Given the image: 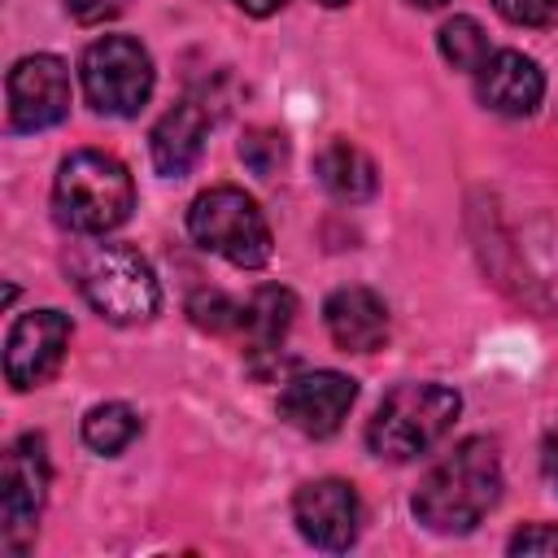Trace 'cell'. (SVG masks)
<instances>
[{"label":"cell","mask_w":558,"mask_h":558,"mask_svg":"<svg viewBox=\"0 0 558 558\" xmlns=\"http://www.w3.org/2000/svg\"><path fill=\"white\" fill-rule=\"evenodd\" d=\"M501 497V458L488 436H466L453 445L418 484L414 514L427 532L462 536L471 532Z\"/></svg>","instance_id":"cell-1"},{"label":"cell","mask_w":558,"mask_h":558,"mask_svg":"<svg viewBox=\"0 0 558 558\" xmlns=\"http://www.w3.org/2000/svg\"><path fill=\"white\" fill-rule=\"evenodd\" d=\"M135 209V183L126 166L100 148H78L61 161L52 183V214L74 235H105Z\"/></svg>","instance_id":"cell-2"},{"label":"cell","mask_w":558,"mask_h":558,"mask_svg":"<svg viewBox=\"0 0 558 558\" xmlns=\"http://www.w3.org/2000/svg\"><path fill=\"white\" fill-rule=\"evenodd\" d=\"M458 410L462 397L445 384H397L366 423V445L384 462H410L453 427Z\"/></svg>","instance_id":"cell-3"},{"label":"cell","mask_w":558,"mask_h":558,"mask_svg":"<svg viewBox=\"0 0 558 558\" xmlns=\"http://www.w3.org/2000/svg\"><path fill=\"white\" fill-rule=\"evenodd\" d=\"M187 231L205 253H218L240 270H257L270 262V222L257 201L231 183H218L192 201Z\"/></svg>","instance_id":"cell-4"},{"label":"cell","mask_w":558,"mask_h":558,"mask_svg":"<svg viewBox=\"0 0 558 558\" xmlns=\"http://www.w3.org/2000/svg\"><path fill=\"white\" fill-rule=\"evenodd\" d=\"M78 288L100 318L122 323V327L148 323L161 305L157 275H153L148 257L131 244H96L78 262Z\"/></svg>","instance_id":"cell-5"},{"label":"cell","mask_w":558,"mask_h":558,"mask_svg":"<svg viewBox=\"0 0 558 558\" xmlns=\"http://www.w3.org/2000/svg\"><path fill=\"white\" fill-rule=\"evenodd\" d=\"M83 96L105 118H135L153 96V57L131 35H100L78 61Z\"/></svg>","instance_id":"cell-6"},{"label":"cell","mask_w":558,"mask_h":558,"mask_svg":"<svg viewBox=\"0 0 558 558\" xmlns=\"http://www.w3.org/2000/svg\"><path fill=\"white\" fill-rule=\"evenodd\" d=\"M44 501H48V445H44V436L26 432L4 449V466H0V532H4V549H22L26 545Z\"/></svg>","instance_id":"cell-7"},{"label":"cell","mask_w":558,"mask_h":558,"mask_svg":"<svg viewBox=\"0 0 558 558\" xmlns=\"http://www.w3.org/2000/svg\"><path fill=\"white\" fill-rule=\"evenodd\" d=\"M4 96L13 131H48L70 113V70L52 52L22 57L4 78Z\"/></svg>","instance_id":"cell-8"},{"label":"cell","mask_w":558,"mask_h":558,"mask_svg":"<svg viewBox=\"0 0 558 558\" xmlns=\"http://www.w3.org/2000/svg\"><path fill=\"white\" fill-rule=\"evenodd\" d=\"M70 349V318L61 310H31L9 327L4 340V379L17 392L48 384Z\"/></svg>","instance_id":"cell-9"},{"label":"cell","mask_w":558,"mask_h":558,"mask_svg":"<svg viewBox=\"0 0 558 558\" xmlns=\"http://www.w3.org/2000/svg\"><path fill=\"white\" fill-rule=\"evenodd\" d=\"M292 523L296 532L318 549H349L362 532V501L349 480H310L292 497Z\"/></svg>","instance_id":"cell-10"},{"label":"cell","mask_w":558,"mask_h":558,"mask_svg":"<svg viewBox=\"0 0 558 558\" xmlns=\"http://www.w3.org/2000/svg\"><path fill=\"white\" fill-rule=\"evenodd\" d=\"M357 401V384L340 371H305L292 375L279 392V418L305 436H331L349 405Z\"/></svg>","instance_id":"cell-11"},{"label":"cell","mask_w":558,"mask_h":558,"mask_svg":"<svg viewBox=\"0 0 558 558\" xmlns=\"http://www.w3.org/2000/svg\"><path fill=\"white\" fill-rule=\"evenodd\" d=\"M475 96L484 109H493L501 118H527L545 96V74L532 57L501 48L475 70Z\"/></svg>","instance_id":"cell-12"},{"label":"cell","mask_w":558,"mask_h":558,"mask_svg":"<svg viewBox=\"0 0 558 558\" xmlns=\"http://www.w3.org/2000/svg\"><path fill=\"white\" fill-rule=\"evenodd\" d=\"M323 323L344 353H375L388 340V305L379 292H371L362 283L336 288L323 305Z\"/></svg>","instance_id":"cell-13"},{"label":"cell","mask_w":558,"mask_h":558,"mask_svg":"<svg viewBox=\"0 0 558 558\" xmlns=\"http://www.w3.org/2000/svg\"><path fill=\"white\" fill-rule=\"evenodd\" d=\"M205 135H209V113L196 105V100H179L174 109H166L148 135V153H153V166L170 179L187 174L205 148Z\"/></svg>","instance_id":"cell-14"},{"label":"cell","mask_w":558,"mask_h":558,"mask_svg":"<svg viewBox=\"0 0 558 558\" xmlns=\"http://www.w3.org/2000/svg\"><path fill=\"white\" fill-rule=\"evenodd\" d=\"M314 174H318V183L336 196V201H349V205H357V201H371L375 196V161L357 148V144H349V140H331L323 153H318V161H314Z\"/></svg>","instance_id":"cell-15"},{"label":"cell","mask_w":558,"mask_h":558,"mask_svg":"<svg viewBox=\"0 0 558 558\" xmlns=\"http://www.w3.org/2000/svg\"><path fill=\"white\" fill-rule=\"evenodd\" d=\"M292 314H296V296L288 288H279V283L257 288L240 314V336H244L248 353H275L292 327Z\"/></svg>","instance_id":"cell-16"},{"label":"cell","mask_w":558,"mask_h":558,"mask_svg":"<svg viewBox=\"0 0 558 558\" xmlns=\"http://www.w3.org/2000/svg\"><path fill=\"white\" fill-rule=\"evenodd\" d=\"M135 436H140V414H135L126 401L92 405L87 418H83V440H87L96 453H122Z\"/></svg>","instance_id":"cell-17"},{"label":"cell","mask_w":558,"mask_h":558,"mask_svg":"<svg viewBox=\"0 0 558 558\" xmlns=\"http://www.w3.org/2000/svg\"><path fill=\"white\" fill-rule=\"evenodd\" d=\"M440 57L453 65V70H480L493 52H488V35L475 17H449L440 26Z\"/></svg>","instance_id":"cell-18"},{"label":"cell","mask_w":558,"mask_h":558,"mask_svg":"<svg viewBox=\"0 0 558 558\" xmlns=\"http://www.w3.org/2000/svg\"><path fill=\"white\" fill-rule=\"evenodd\" d=\"M187 314H192L196 327L222 336V331H240V314H244V305L231 301V296L218 292V288H201V292L187 301Z\"/></svg>","instance_id":"cell-19"},{"label":"cell","mask_w":558,"mask_h":558,"mask_svg":"<svg viewBox=\"0 0 558 558\" xmlns=\"http://www.w3.org/2000/svg\"><path fill=\"white\" fill-rule=\"evenodd\" d=\"M240 157H244V166H248L253 174L270 179V174L288 161V144H283V135H279V131L257 126V131H248V135L240 140Z\"/></svg>","instance_id":"cell-20"},{"label":"cell","mask_w":558,"mask_h":558,"mask_svg":"<svg viewBox=\"0 0 558 558\" xmlns=\"http://www.w3.org/2000/svg\"><path fill=\"white\" fill-rule=\"evenodd\" d=\"M493 9L514 26H545L558 17V0H493Z\"/></svg>","instance_id":"cell-21"},{"label":"cell","mask_w":558,"mask_h":558,"mask_svg":"<svg viewBox=\"0 0 558 558\" xmlns=\"http://www.w3.org/2000/svg\"><path fill=\"white\" fill-rule=\"evenodd\" d=\"M510 554H549L558 558V523H527L510 536Z\"/></svg>","instance_id":"cell-22"},{"label":"cell","mask_w":558,"mask_h":558,"mask_svg":"<svg viewBox=\"0 0 558 558\" xmlns=\"http://www.w3.org/2000/svg\"><path fill=\"white\" fill-rule=\"evenodd\" d=\"M122 9H126V0H65V13H70L78 26H100V22H113Z\"/></svg>","instance_id":"cell-23"},{"label":"cell","mask_w":558,"mask_h":558,"mask_svg":"<svg viewBox=\"0 0 558 558\" xmlns=\"http://www.w3.org/2000/svg\"><path fill=\"white\" fill-rule=\"evenodd\" d=\"M541 466H545V475H549V484L558 488V423L545 432V445H541Z\"/></svg>","instance_id":"cell-24"},{"label":"cell","mask_w":558,"mask_h":558,"mask_svg":"<svg viewBox=\"0 0 558 558\" xmlns=\"http://www.w3.org/2000/svg\"><path fill=\"white\" fill-rule=\"evenodd\" d=\"M244 13H253V17H270V13H279L288 0H235Z\"/></svg>","instance_id":"cell-25"},{"label":"cell","mask_w":558,"mask_h":558,"mask_svg":"<svg viewBox=\"0 0 558 558\" xmlns=\"http://www.w3.org/2000/svg\"><path fill=\"white\" fill-rule=\"evenodd\" d=\"M414 4H423V9H436V4H445V0H414Z\"/></svg>","instance_id":"cell-26"},{"label":"cell","mask_w":558,"mask_h":558,"mask_svg":"<svg viewBox=\"0 0 558 558\" xmlns=\"http://www.w3.org/2000/svg\"><path fill=\"white\" fill-rule=\"evenodd\" d=\"M318 4H327V9H340V4H349V0H318Z\"/></svg>","instance_id":"cell-27"}]
</instances>
